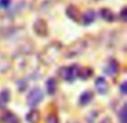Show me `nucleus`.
I'll use <instances>...</instances> for the list:
<instances>
[{
    "mask_svg": "<svg viewBox=\"0 0 127 123\" xmlns=\"http://www.w3.org/2000/svg\"><path fill=\"white\" fill-rule=\"evenodd\" d=\"M80 68L78 67V65H70L67 67H63L59 70V75L63 79L67 82H72L75 81L77 76H78V72Z\"/></svg>",
    "mask_w": 127,
    "mask_h": 123,
    "instance_id": "1",
    "label": "nucleus"
},
{
    "mask_svg": "<svg viewBox=\"0 0 127 123\" xmlns=\"http://www.w3.org/2000/svg\"><path fill=\"white\" fill-rule=\"evenodd\" d=\"M44 99V93L40 90L39 87H33L32 90L29 92L28 96H27V103H28L29 106L31 108H35L37 106L40 102Z\"/></svg>",
    "mask_w": 127,
    "mask_h": 123,
    "instance_id": "2",
    "label": "nucleus"
},
{
    "mask_svg": "<svg viewBox=\"0 0 127 123\" xmlns=\"http://www.w3.org/2000/svg\"><path fill=\"white\" fill-rule=\"evenodd\" d=\"M33 30L37 34L38 36H41V37H45L48 34V26H47L46 21L44 19H39L35 22L33 25Z\"/></svg>",
    "mask_w": 127,
    "mask_h": 123,
    "instance_id": "3",
    "label": "nucleus"
},
{
    "mask_svg": "<svg viewBox=\"0 0 127 123\" xmlns=\"http://www.w3.org/2000/svg\"><path fill=\"white\" fill-rule=\"evenodd\" d=\"M66 13H67V16L70 18V19H72L74 21H80L81 19V12L79 11V9L77 8L76 6H68L67 9H66Z\"/></svg>",
    "mask_w": 127,
    "mask_h": 123,
    "instance_id": "4",
    "label": "nucleus"
},
{
    "mask_svg": "<svg viewBox=\"0 0 127 123\" xmlns=\"http://www.w3.org/2000/svg\"><path fill=\"white\" fill-rule=\"evenodd\" d=\"M95 86H96V90L98 91L99 94L105 95L108 91V84L107 81L105 79V77H98L95 82Z\"/></svg>",
    "mask_w": 127,
    "mask_h": 123,
    "instance_id": "5",
    "label": "nucleus"
},
{
    "mask_svg": "<svg viewBox=\"0 0 127 123\" xmlns=\"http://www.w3.org/2000/svg\"><path fill=\"white\" fill-rule=\"evenodd\" d=\"M104 70H105V73L107 75H109V76H115L117 70H118V63H117L114 58H112V60L108 61L107 65H106Z\"/></svg>",
    "mask_w": 127,
    "mask_h": 123,
    "instance_id": "6",
    "label": "nucleus"
},
{
    "mask_svg": "<svg viewBox=\"0 0 127 123\" xmlns=\"http://www.w3.org/2000/svg\"><path fill=\"white\" fill-rule=\"evenodd\" d=\"M95 18H96V13H95V11L93 10V9H89V10L85 11V12L81 15L80 21L83 22L84 25H86V26H87V25H90V24H93V22H94Z\"/></svg>",
    "mask_w": 127,
    "mask_h": 123,
    "instance_id": "7",
    "label": "nucleus"
},
{
    "mask_svg": "<svg viewBox=\"0 0 127 123\" xmlns=\"http://www.w3.org/2000/svg\"><path fill=\"white\" fill-rule=\"evenodd\" d=\"M99 13H100V17L103 18L105 21H107V22H113V21H114L115 15H114V12H113L110 9L103 8V9H100Z\"/></svg>",
    "mask_w": 127,
    "mask_h": 123,
    "instance_id": "8",
    "label": "nucleus"
},
{
    "mask_svg": "<svg viewBox=\"0 0 127 123\" xmlns=\"http://www.w3.org/2000/svg\"><path fill=\"white\" fill-rule=\"evenodd\" d=\"M1 121L3 123H20L19 119L17 118V115L13 114L11 112H6L1 117Z\"/></svg>",
    "mask_w": 127,
    "mask_h": 123,
    "instance_id": "9",
    "label": "nucleus"
},
{
    "mask_svg": "<svg viewBox=\"0 0 127 123\" xmlns=\"http://www.w3.org/2000/svg\"><path fill=\"white\" fill-rule=\"evenodd\" d=\"M93 97H94V93L90 91H86L80 95L79 103H80V105H87V104H89V102H92Z\"/></svg>",
    "mask_w": 127,
    "mask_h": 123,
    "instance_id": "10",
    "label": "nucleus"
},
{
    "mask_svg": "<svg viewBox=\"0 0 127 123\" xmlns=\"http://www.w3.org/2000/svg\"><path fill=\"white\" fill-rule=\"evenodd\" d=\"M46 88H47V93L50 95L55 94L56 90H57V83H56L55 78H48L46 82Z\"/></svg>",
    "mask_w": 127,
    "mask_h": 123,
    "instance_id": "11",
    "label": "nucleus"
},
{
    "mask_svg": "<svg viewBox=\"0 0 127 123\" xmlns=\"http://www.w3.org/2000/svg\"><path fill=\"white\" fill-rule=\"evenodd\" d=\"M39 118H40V114H39L38 111L31 110L30 112L27 114L26 119H27V121H28L29 123H37L38 121H39Z\"/></svg>",
    "mask_w": 127,
    "mask_h": 123,
    "instance_id": "12",
    "label": "nucleus"
},
{
    "mask_svg": "<svg viewBox=\"0 0 127 123\" xmlns=\"http://www.w3.org/2000/svg\"><path fill=\"white\" fill-rule=\"evenodd\" d=\"M10 100V93L8 90H3L0 93V106H4Z\"/></svg>",
    "mask_w": 127,
    "mask_h": 123,
    "instance_id": "13",
    "label": "nucleus"
},
{
    "mask_svg": "<svg viewBox=\"0 0 127 123\" xmlns=\"http://www.w3.org/2000/svg\"><path fill=\"white\" fill-rule=\"evenodd\" d=\"M93 74V69L92 68H88V67H85L83 69H79L78 72V76L81 77L83 79H87L88 77H90V75Z\"/></svg>",
    "mask_w": 127,
    "mask_h": 123,
    "instance_id": "14",
    "label": "nucleus"
},
{
    "mask_svg": "<svg viewBox=\"0 0 127 123\" xmlns=\"http://www.w3.org/2000/svg\"><path fill=\"white\" fill-rule=\"evenodd\" d=\"M126 105H124L122 108L121 112H119V121H121V123H126Z\"/></svg>",
    "mask_w": 127,
    "mask_h": 123,
    "instance_id": "15",
    "label": "nucleus"
},
{
    "mask_svg": "<svg viewBox=\"0 0 127 123\" xmlns=\"http://www.w3.org/2000/svg\"><path fill=\"white\" fill-rule=\"evenodd\" d=\"M46 123H59V120L55 114H49L46 118Z\"/></svg>",
    "mask_w": 127,
    "mask_h": 123,
    "instance_id": "16",
    "label": "nucleus"
},
{
    "mask_svg": "<svg viewBox=\"0 0 127 123\" xmlns=\"http://www.w3.org/2000/svg\"><path fill=\"white\" fill-rule=\"evenodd\" d=\"M127 8H123L121 11V18L123 19V21H126L127 20Z\"/></svg>",
    "mask_w": 127,
    "mask_h": 123,
    "instance_id": "17",
    "label": "nucleus"
},
{
    "mask_svg": "<svg viewBox=\"0 0 127 123\" xmlns=\"http://www.w3.org/2000/svg\"><path fill=\"white\" fill-rule=\"evenodd\" d=\"M126 86H127V83H126V82H123V83L121 84V86H119V88H121V92L123 93V94H126V93H127Z\"/></svg>",
    "mask_w": 127,
    "mask_h": 123,
    "instance_id": "18",
    "label": "nucleus"
},
{
    "mask_svg": "<svg viewBox=\"0 0 127 123\" xmlns=\"http://www.w3.org/2000/svg\"><path fill=\"white\" fill-rule=\"evenodd\" d=\"M9 4H10V0H1L0 1V6L3 7V8H7Z\"/></svg>",
    "mask_w": 127,
    "mask_h": 123,
    "instance_id": "19",
    "label": "nucleus"
},
{
    "mask_svg": "<svg viewBox=\"0 0 127 123\" xmlns=\"http://www.w3.org/2000/svg\"><path fill=\"white\" fill-rule=\"evenodd\" d=\"M100 123H112V121H110L109 118H105L104 120H101Z\"/></svg>",
    "mask_w": 127,
    "mask_h": 123,
    "instance_id": "20",
    "label": "nucleus"
}]
</instances>
